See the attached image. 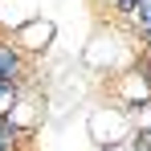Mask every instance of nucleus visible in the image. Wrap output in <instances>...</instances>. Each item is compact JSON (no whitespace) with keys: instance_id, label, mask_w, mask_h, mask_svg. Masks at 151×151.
<instances>
[{"instance_id":"3","label":"nucleus","mask_w":151,"mask_h":151,"mask_svg":"<svg viewBox=\"0 0 151 151\" xmlns=\"http://www.w3.org/2000/svg\"><path fill=\"white\" fill-rule=\"evenodd\" d=\"M49 41H53V21L49 17H37V21H29V25L17 29V49H25V53L49 49Z\"/></svg>"},{"instance_id":"7","label":"nucleus","mask_w":151,"mask_h":151,"mask_svg":"<svg viewBox=\"0 0 151 151\" xmlns=\"http://www.w3.org/2000/svg\"><path fill=\"white\" fill-rule=\"evenodd\" d=\"M98 151H139L135 143H114V147H98Z\"/></svg>"},{"instance_id":"2","label":"nucleus","mask_w":151,"mask_h":151,"mask_svg":"<svg viewBox=\"0 0 151 151\" xmlns=\"http://www.w3.org/2000/svg\"><path fill=\"white\" fill-rule=\"evenodd\" d=\"M86 61H90L94 70H114V65L131 61V45L119 41V33H98V37L86 45Z\"/></svg>"},{"instance_id":"1","label":"nucleus","mask_w":151,"mask_h":151,"mask_svg":"<svg viewBox=\"0 0 151 151\" xmlns=\"http://www.w3.org/2000/svg\"><path fill=\"white\" fill-rule=\"evenodd\" d=\"M86 131H90V139H94L98 147L127 143V139H131V114L119 110V106H98V110H90Z\"/></svg>"},{"instance_id":"4","label":"nucleus","mask_w":151,"mask_h":151,"mask_svg":"<svg viewBox=\"0 0 151 151\" xmlns=\"http://www.w3.org/2000/svg\"><path fill=\"white\" fill-rule=\"evenodd\" d=\"M41 8H45V0H0V25L17 33L21 25L37 21V17H41Z\"/></svg>"},{"instance_id":"5","label":"nucleus","mask_w":151,"mask_h":151,"mask_svg":"<svg viewBox=\"0 0 151 151\" xmlns=\"http://www.w3.org/2000/svg\"><path fill=\"white\" fill-rule=\"evenodd\" d=\"M119 90H123L127 102H143V98H147V82H143V74H135V70L119 78Z\"/></svg>"},{"instance_id":"6","label":"nucleus","mask_w":151,"mask_h":151,"mask_svg":"<svg viewBox=\"0 0 151 151\" xmlns=\"http://www.w3.org/2000/svg\"><path fill=\"white\" fill-rule=\"evenodd\" d=\"M8 119H12V123L17 127H33L37 123V102H17V106H12V110H8Z\"/></svg>"}]
</instances>
